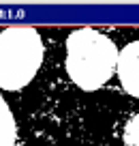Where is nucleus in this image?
<instances>
[{"label":"nucleus","mask_w":139,"mask_h":146,"mask_svg":"<svg viewBox=\"0 0 139 146\" xmlns=\"http://www.w3.org/2000/svg\"><path fill=\"white\" fill-rule=\"evenodd\" d=\"M15 137H17L15 118L7 101L0 97V146H15Z\"/></svg>","instance_id":"4"},{"label":"nucleus","mask_w":139,"mask_h":146,"mask_svg":"<svg viewBox=\"0 0 139 146\" xmlns=\"http://www.w3.org/2000/svg\"><path fill=\"white\" fill-rule=\"evenodd\" d=\"M43 62V41L32 26H9L0 32V88L22 90Z\"/></svg>","instance_id":"2"},{"label":"nucleus","mask_w":139,"mask_h":146,"mask_svg":"<svg viewBox=\"0 0 139 146\" xmlns=\"http://www.w3.org/2000/svg\"><path fill=\"white\" fill-rule=\"evenodd\" d=\"M116 71L128 95L139 99V41H133L118 54Z\"/></svg>","instance_id":"3"},{"label":"nucleus","mask_w":139,"mask_h":146,"mask_svg":"<svg viewBox=\"0 0 139 146\" xmlns=\"http://www.w3.org/2000/svg\"><path fill=\"white\" fill-rule=\"evenodd\" d=\"M118 47L94 28L73 30L67 39V71L81 90L101 88L116 71Z\"/></svg>","instance_id":"1"},{"label":"nucleus","mask_w":139,"mask_h":146,"mask_svg":"<svg viewBox=\"0 0 139 146\" xmlns=\"http://www.w3.org/2000/svg\"><path fill=\"white\" fill-rule=\"evenodd\" d=\"M124 142H126V146H139V114L126 125V129H124Z\"/></svg>","instance_id":"5"}]
</instances>
